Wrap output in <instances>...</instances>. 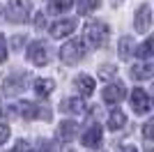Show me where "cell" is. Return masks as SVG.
Masks as SVG:
<instances>
[{"label": "cell", "instance_id": "obj_1", "mask_svg": "<svg viewBox=\"0 0 154 152\" xmlns=\"http://www.w3.org/2000/svg\"><path fill=\"white\" fill-rule=\"evenodd\" d=\"M83 55H85V44L81 39H71V42H67V44L60 49V60H62L64 65H69V67L78 65L83 60Z\"/></svg>", "mask_w": 154, "mask_h": 152}, {"label": "cell", "instance_id": "obj_2", "mask_svg": "<svg viewBox=\"0 0 154 152\" xmlns=\"http://www.w3.org/2000/svg\"><path fill=\"white\" fill-rule=\"evenodd\" d=\"M108 32L110 30L103 21H90V23L85 25V39H88L94 49H99V46H103L108 42Z\"/></svg>", "mask_w": 154, "mask_h": 152}, {"label": "cell", "instance_id": "obj_3", "mask_svg": "<svg viewBox=\"0 0 154 152\" xmlns=\"http://www.w3.org/2000/svg\"><path fill=\"white\" fill-rule=\"evenodd\" d=\"M12 113L26 118V120H35V118H51V111L48 108H42L39 104H32V101H19L12 106Z\"/></svg>", "mask_w": 154, "mask_h": 152}, {"label": "cell", "instance_id": "obj_4", "mask_svg": "<svg viewBox=\"0 0 154 152\" xmlns=\"http://www.w3.org/2000/svg\"><path fill=\"white\" fill-rule=\"evenodd\" d=\"M28 16H30V2L28 0H9L7 19L12 23H26Z\"/></svg>", "mask_w": 154, "mask_h": 152}, {"label": "cell", "instance_id": "obj_5", "mask_svg": "<svg viewBox=\"0 0 154 152\" xmlns=\"http://www.w3.org/2000/svg\"><path fill=\"white\" fill-rule=\"evenodd\" d=\"M131 108H134V113H136V115H145V113H149L152 101H149V95H147L143 88H136V90H134V95H131Z\"/></svg>", "mask_w": 154, "mask_h": 152}, {"label": "cell", "instance_id": "obj_6", "mask_svg": "<svg viewBox=\"0 0 154 152\" xmlns=\"http://www.w3.org/2000/svg\"><path fill=\"white\" fill-rule=\"evenodd\" d=\"M26 83H28V74H23V71L12 74V76H7L5 85H2V92L5 95H19V92L26 90Z\"/></svg>", "mask_w": 154, "mask_h": 152}, {"label": "cell", "instance_id": "obj_7", "mask_svg": "<svg viewBox=\"0 0 154 152\" xmlns=\"http://www.w3.org/2000/svg\"><path fill=\"white\" fill-rule=\"evenodd\" d=\"M28 60H30L35 67H44L48 62V51H46L44 42H32L28 46Z\"/></svg>", "mask_w": 154, "mask_h": 152}, {"label": "cell", "instance_id": "obj_8", "mask_svg": "<svg viewBox=\"0 0 154 152\" xmlns=\"http://www.w3.org/2000/svg\"><path fill=\"white\" fill-rule=\"evenodd\" d=\"M134 23H136V32H149V25H152V12H149V5L143 2L138 9H136V16H134Z\"/></svg>", "mask_w": 154, "mask_h": 152}, {"label": "cell", "instance_id": "obj_9", "mask_svg": "<svg viewBox=\"0 0 154 152\" xmlns=\"http://www.w3.org/2000/svg\"><path fill=\"white\" fill-rule=\"evenodd\" d=\"M103 101L106 104H117V101H122L124 97H127V88H124V83H110V85H106L103 88Z\"/></svg>", "mask_w": 154, "mask_h": 152}, {"label": "cell", "instance_id": "obj_10", "mask_svg": "<svg viewBox=\"0 0 154 152\" xmlns=\"http://www.w3.org/2000/svg\"><path fill=\"white\" fill-rule=\"evenodd\" d=\"M74 30H76V19H64V21H58L51 28V35L55 39H62V37H69Z\"/></svg>", "mask_w": 154, "mask_h": 152}, {"label": "cell", "instance_id": "obj_11", "mask_svg": "<svg viewBox=\"0 0 154 152\" xmlns=\"http://www.w3.org/2000/svg\"><path fill=\"white\" fill-rule=\"evenodd\" d=\"M81 143H83L85 147H99V145H101V127L92 125L90 129L81 136Z\"/></svg>", "mask_w": 154, "mask_h": 152}, {"label": "cell", "instance_id": "obj_12", "mask_svg": "<svg viewBox=\"0 0 154 152\" xmlns=\"http://www.w3.org/2000/svg\"><path fill=\"white\" fill-rule=\"evenodd\" d=\"M76 134H78V122H74V120H62L60 122V127H58L60 141H71Z\"/></svg>", "mask_w": 154, "mask_h": 152}, {"label": "cell", "instance_id": "obj_13", "mask_svg": "<svg viewBox=\"0 0 154 152\" xmlns=\"http://www.w3.org/2000/svg\"><path fill=\"white\" fill-rule=\"evenodd\" d=\"M154 74V67L152 62H140V65H134V69H131V78L136 81H149Z\"/></svg>", "mask_w": 154, "mask_h": 152}, {"label": "cell", "instance_id": "obj_14", "mask_svg": "<svg viewBox=\"0 0 154 152\" xmlns=\"http://www.w3.org/2000/svg\"><path fill=\"white\" fill-rule=\"evenodd\" d=\"M74 85H76V90L83 97H90L92 92H94V81H92L90 76H85V74L76 76V78H74Z\"/></svg>", "mask_w": 154, "mask_h": 152}, {"label": "cell", "instance_id": "obj_15", "mask_svg": "<svg viewBox=\"0 0 154 152\" xmlns=\"http://www.w3.org/2000/svg\"><path fill=\"white\" fill-rule=\"evenodd\" d=\"M53 88H55V83H53L51 78H37V81H35V92H37V97H48L53 92Z\"/></svg>", "mask_w": 154, "mask_h": 152}, {"label": "cell", "instance_id": "obj_16", "mask_svg": "<svg viewBox=\"0 0 154 152\" xmlns=\"http://www.w3.org/2000/svg\"><path fill=\"white\" fill-rule=\"evenodd\" d=\"M124 122H127V118H124V113L120 111V108L110 111V115H108V129H110V131H115V129L124 127Z\"/></svg>", "mask_w": 154, "mask_h": 152}, {"label": "cell", "instance_id": "obj_17", "mask_svg": "<svg viewBox=\"0 0 154 152\" xmlns=\"http://www.w3.org/2000/svg\"><path fill=\"white\" fill-rule=\"evenodd\" d=\"M62 108H64V111H69V113H83V111H85V104H83L81 97H71V99L64 101Z\"/></svg>", "mask_w": 154, "mask_h": 152}, {"label": "cell", "instance_id": "obj_18", "mask_svg": "<svg viewBox=\"0 0 154 152\" xmlns=\"http://www.w3.org/2000/svg\"><path fill=\"white\" fill-rule=\"evenodd\" d=\"M136 55H138V58H143L145 62H149V58H152V37H147V39H145V42H143L140 46H138Z\"/></svg>", "mask_w": 154, "mask_h": 152}, {"label": "cell", "instance_id": "obj_19", "mask_svg": "<svg viewBox=\"0 0 154 152\" xmlns=\"http://www.w3.org/2000/svg\"><path fill=\"white\" fill-rule=\"evenodd\" d=\"M117 49H120V55L122 58H131V53H134V39L131 37H122L120 44H117Z\"/></svg>", "mask_w": 154, "mask_h": 152}, {"label": "cell", "instance_id": "obj_20", "mask_svg": "<svg viewBox=\"0 0 154 152\" xmlns=\"http://www.w3.org/2000/svg\"><path fill=\"white\" fill-rule=\"evenodd\" d=\"M99 7V0H78V12L81 14H90Z\"/></svg>", "mask_w": 154, "mask_h": 152}, {"label": "cell", "instance_id": "obj_21", "mask_svg": "<svg viewBox=\"0 0 154 152\" xmlns=\"http://www.w3.org/2000/svg\"><path fill=\"white\" fill-rule=\"evenodd\" d=\"M71 2H74V0H51V5H48V9H51V12H67V9H69L71 7Z\"/></svg>", "mask_w": 154, "mask_h": 152}, {"label": "cell", "instance_id": "obj_22", "mask_svg": "<svg viewBox=\"0 0 154 152\" xmlns=\"http://www.w3.org/2000/svg\"><path fill=\"white\" fill-rule=\"evenodd\" d=\"M117 74V67H113V65H101L99 67V76L101 78H110V76Z\"/></svg>", "mask_w": 154, "mask_h": 152}, {"label": "cell", "instance_id": "obj_23", "mask_svg": "<svg viewBox=\"0 0 154 152\" xmlns=\"http://www.w3.org/2000/svg\"><path fill=\"white\" fill-rule=\"evenodd\" d=\"M152 131H154V122H145V127H143V136H145V145H152Z\"/></svg>", "mask_w": 154, "mask_h": 152}, {"label": "cell", "instance_id": "obj_24", "mask_svg": "<svg viewBox=\"0 0 154 152\" xmlns=\"http://www.w3.org/2000/svg\"><path fill=\"white\" fill-rule=\"evenodd\" d=\"M9 138V125H0V145Z\"/></svg>", "mask_w": 154, "mask_h": 152}, {"label": "cell", "instance_id": "obj_25", "mask_svg": "<svg viewBox=\"0 0 154 152\" xmlns=\"http://www.w3.org/2000/svg\"><path fill=\"white\" fill-rule=\"evenodd\" d=\"M5 58H7V42H5V37L0 35V62H5Z\"/></svg>", "mask_w": 154, "mask_h": 152}, {"label": "cell", "instance_id": "obj_26", "mask_svg": "<svg viewBox=\"0 0 154 152\" xmlns=\"http://www.w3.org/2000/svg\"><path fill=\"white\" fill-rule=\"evenodd\" d=\"M12 152H30V145H28V141H19V143H16V147H14Z\"/></svg>", "mask_w": 154, "mask_h": 152}, {"label": "cell", "instance_id": "obj_27", "mask_svg": "<svg viewBox=\"0 0 154 152\" xmlns=\"http://www.w3.org/2000/svg\"><path fill=\"white\" fill-rule=\"evenodd\" d=\"M35 23H37V28H44V25H46V19L42 16V14H37V21H35Z\"/></svg>", "mask_w": 154, "mask_h": 152}, {"label": "cell", "instance_id": "obj_28", "mask_svg": "<svg viewBox=\"0 0 154 152\" xmlns=\"http://www.w3.org/2000/svg\"><path fill=\"white\" fill-rule=\"evenodd\" d=\"M120 152H136V147H120Z\"/></svg>", "mask_w": 154, "mask_h": 152}, {"label": "cell", "instance_id": "obj_29", "mask_svg": "<svg viewBox=\"0 0 154 152\" xmlns=\"http://www.w3.org/2000/svg\"><path fill=\"white\" fill-rule=\"evenodd\" d=\"M147 152H152V145H147Z\"/></svg>", "mask_w": 154, "mask_h": 152}, {"label": "cell", "instance_id": "obj_30", "mask_svg": "<svg viewBox=\"0 0 154 152\" xmlns=\"http://www.w3.org/2000/svg\"><path fill=\"white\" fill-rule=\"evenodd\" d=\"M0 12H2V9H0Z\"/></svg>", "mask_w": 154, "mask_h": 152}]
</instances>
